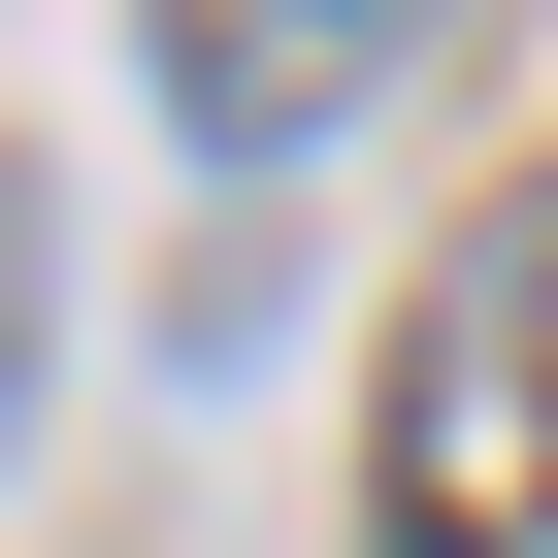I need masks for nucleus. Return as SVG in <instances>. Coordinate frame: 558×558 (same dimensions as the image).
Masks as SVG:
<instances>
[{"instance_id": "nucleus-2", "label": "nucleus", "mask_w": 558, "mask_h": 558, "mask_svg": "<svg viewBox=\"0 0 558 558\" xmlns=\"http://www.w3.org/2000/svg\"><path fill=\"white\" fill-rule=\"evenodd\" d=\"M132 34H165V132H197V165H329L427 0H132Z\"/></svg>"}, {"instance_id": "nucleus-3", "label": "nucleus", "mask_w": 558, "mask_h": 558, "mask_svg": "<svg viewBox=\"0 0 558 558\" xmlns=\"http://www.w3.org/2000/svg\"><path fill=\"white\" fill-rule=\"evenodd\" d=\"M0 362H34V197H0Z\"/></svg>"}, {"instance_id": "nucleus-1", "label": "nucleus", "mask_w": 558, "mask_h": 558, "mask_svg": "<svg viewBox=\"0 0 558 558\" xmlns=\"http://www.w3.org/2000/svg\"><path fill=\"white\" fill-rule=\"evenodd\" d=\"M362 525L395 558H558V165H493L395 296V395H362Z\"/></svg>"}]
</instances>
